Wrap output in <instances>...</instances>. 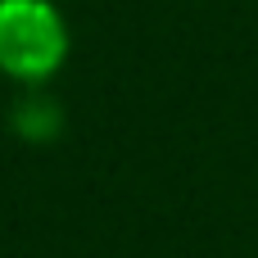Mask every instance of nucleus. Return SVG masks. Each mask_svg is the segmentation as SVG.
I'll list each match as a JSON object with an SVG mask.
<instances>
[{"instance_id":"1","label":"nucleus","mask_w":258,"mask_h":258,"mask_svg":"<svg viewBox=\"0 0 258 258\" xmlns=\"http://www.w3.org/2000/svg\"><path fill=\"white\" fill-rule=\"evenodd\" d=\"M68 59V23L54 0H0V73L23 86L50 82Z\"/></svg>"}]
</instances>
